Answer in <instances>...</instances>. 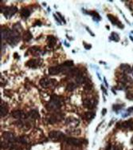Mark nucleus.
<instances>
[{"instance_id": "obj_1", "label": "nucleus", "mask_w": 133, "mask_h": 150, "mask_svg": "<svg viewBox=\"0 0 133 150\" xmlns=\"http://www.w3.org/2000/svg\"><path fill=\"white\" fill-rule=\"evenodd\" d=\"M20 39L19 37V34L18 32H17L15 30H10L8 31L7 34V41L9 44L12 45V46H15L17 43L18 42Z\"/></svg>"}, {"instance_id": "obj_2", "label": "nucleus", "mask_w": 133, "mask_h": 150, "mask_svg": "<svg viewBox=\"0 0 133 150\" xmlns=\"http://www.w3.org/2000/svg\"><path fill=\"white\" fill-rule=\"evenodd\" d=\"M60 107H61V101L59 99V97L56 96V95H53L51 97L50 102L46 105V108L49 110H56V109H58Z\"/></svg>"}, {"instance_id": "obj_3", "label": "nucleus", "mask_w": 133, "mask_h": 150, "mask_svg": "<svg viewBox=\"0 0 133 150\" xmlns=\"http://www.w3.org/2000/svg\"><path fill=\"white\" fill-rule=\"evenodd\" d=\"M2 12L6 16V18H10L14 14H15L18 11V8L16 7H3L1 9Z\"/></svg>"}, {"instance_id": "obj_4", "label": "nucleus", "mask_w": 133, "mask_h": 150, "mask_svg": "<svg viewBox=\"0 0 133 150\" xmlns=\"http://www.w3.org/2000/svg\"><path fill=\"white\" fill-rule=\"evenodd\" d=\"M64 70H65V66L64 64L58 66H52L49 69V74L50 75H57V74L62 73Z\"/></svg>"}, {"instance_id": "obj_5", "label": "nucleus", "mask_w": 133, "mask_h": 150, "mask_svg": "<svg viewBox=\"0 0 133 150\" xmlns=\"http://www.w3.org/2000/svg\"><path fill=\"white\" fill-rule=\"evenodd\" d=\"M66 142H67L69 145H73V146H80L81 145L84 141L81 139H79V138H73V137H70V138H68L66 140Z\"/></svg>"}, {"instance_id": "obj_6", "label": "nucleus", "mask_w": 133, "mask_h": 150, "mask_svg": "<svg viewBox=\"0 0 133 150\" xmlns=\"http://www.w3.org/2000/svg\"><path fill=\"white\" fill-rule=\"evenodd\" d=\"M49 137L53 140H61L65 137V135L60 131H51L49 134Z\"/></svg>"}, {"instance_id": "obj_7", "label": "nucleus", "mask_w": 133, "mask_h": 150, "mask_svg": "<svg viewBox=\"0 0 133 150\" xmlns=\"http://www.w3.org/2000/svg\"><path fill=\"white\" fill-rule=\"evenodd\" d=\"M2 137H3L4 139L7 141H8V142H14V141H16L15 136H14L12 132H3V134H2Z\"/></svg>"}, {"instance_id": "obj_8", "label": "nucleus", "mask_w": 133, "mask_h": 150, "mask_svg": "<svg viewBox=\"0 0 133 150\" xmlns=\"http://www.w3.org/2000/svg\"><path fill=\"white\" fill-rule=\"evenodd\" d=\"M96 102H94L92 99H84L83 100V105L85 108L88 109H92L96 105Z\"/></svg>"}, {"instance_id": "obj_9", "label": "nucleus", "mask_w": 133, "mask_h": 150, "mask_svg": "<svg viewBox=\"0 0 133 150\" xmlns=\"http://www.w3.org/2000/svg\"><path fill=\"white\" fill-rule=\"evenodd\" d=\"M47 41H48V46L50 48H53L54 46L56 45V42H57V39L55 37L52 36V35H49L47 37Z\"/></svg>"}, {"instance_id": "obj_10", "label": "nucleus", "mask_w": 133, "mask_h": 150, "mask_svg": "<svg viewBox=\"0 0 133 150\" xmlns=\"http://www.w3.org/2000/svg\"><path fill=\"white\" fill-rule=\"evenodd\" d=\"M39 61H37V60L36 59H31L30 60V61H28L27 63H26V65H27V66H29V67L30 68H36L37 66L39 65Z\"/></svg>"}, {"instance_id": "obj_11", "label": "nucleus", "mask_w": 133, "mask_h": 150, "mask_svg": "<svg viewBox=\"0 0 133 150\" xmlns=\"http://www.w3.org/2000/svg\"><path fill=\"white\" fill-rule=\"evenodd\" d=\"M0 111H1V117H5L6 115H7V112H8V109H7L5 103L1 104V109H0Z\"/></svg>"}, {"instance_id": "obj_12", "label": "nucleus", "mask_w": 133, "mask_h": 150, "mask_svg": "<svg viewBox=\"0 0 133 150\" xmlns=\"http://www.w3.org/2000/svg\"><path fill=\"white\" fill-rule=\"evenodd\" d=\"M58 121H60V115L59 114L53 115V116H52L51 117H50V119H49V123L50 124H54V123L58 122Z\"/></svg>"}, {"instance_id": "obj_13", "label": "nucleus", "mask_w": 133, "mask_h": 150, "mask_svg": "<svg viewBox=\"0 0 133 150\" xmlns=\"http://www.w3.org/2000/svg\"><path fill=\"white\" fill-rule=\"evenodd\" d=\"M12 116L16 118V119H20L23 117V112L21 110H16V111H13L12 112Z\"/></svg>"}, {"instance_id": "obj_14", "label": "nucleus", "mask_w": 133, "mask_h": 150, "mask_svg": "<svg viewBox=\"0 0 133 150\" xmlns=\"http://www.w3.org/2000/svg\"><path fill=\"white\" fill-rule=\"evenodd\" d=\"M120 69L122 70L123 71L126 72V73H131L132 72V70L131 69V66L128 64H122L120 66Z\"/></svg>"}, {"instance_id": "obj_15", "label": "nucleus", "mask_w": 133, "mask_h": 150, "mask_svg": "<svg viewBox=\"0 0 133 150\" xmlns=\"http://www.w3.org/2000/svg\"><path fill=\"white\" fill-rule=\"evenodd\" d=\"M132 125H133L132 121H126V122H124L121 124V126L124 129H131L132 127Z\"/></svg>"}, {"instance_id": "obj_16", "label": "nucleus", "mask_w": 133, "mask_h": 150, "mask_svg": "<svg viewBox=\"0 0 133 150\" xmlns=\"http://www.w3.org/2000/svg\"><path fill=\"white\" fill-rule=\"evenodd\" d=\"M50 81L51 80L49 81L47 78H42L41 81H40V85H41L43 88H47L49 86V85H50Z\"/></svg>"}, {"instance_id": "obj_17", "label": "nucleus", "mask_w": 133, "mask_h": 150, "mask_svg": "<svg viewBox=\"0 0 133 150\" xmlns=\"http://www.w3.org/2000/svg\"><path fill=\"white\" fill-rule=\"evenodd\" d=\"M21 15L24 18H28L29 16L30 15V11L27 8H23L21 10Z\"/></svg>"}, {"instance_id": "obj_18", "label": "nucleus", "mask_w": 133, "mask_h": 150, "mask_svg": "<svg viewBox=\"0 0 133 150\" xmlns=\"http://www.w3.org/2000/svg\"><path fill=\"white\" fill-rule=\"evenodd\" d=\"M109 38L112 41H115V42H119L120 41V37L118 35V34H116L115 32H112L111 34V36L109 37Z\"/></svg>"}, {"instance_id": "obj_19", "label": "nucleus", "mask_w": 133, "mask_h": 150, "mask_svg": "<svg viewBox=\"0 0 133 150\" xmlns=\"http://www.w3.org/2000/svg\"><path fill=\"white\" fill-rule=\"evenodd\" d=\"M23 38H24L25 41H30V40L32 38V34L30 32V31H26L23 34Z\"/></svg>"}, {"instance_id": "obj_20", "label": "nucleus", "mask_w": 133, "mask_h": 150, "mask_svg": "<svg viewBox=\"0 0 133 150\" xmlns=\"http://www.w3.org/2000/svg\"><path fill=\"white\" fill-rule=\"evenodd\" d=\"M85 117L86 119L89 120V121L92 120L95 117V112H87L85 114Z\"/></svg>"}, {"instance_id": "obj_21", "label": "nucleus", "mask_w": 133, "mask_h": 150, "mask_svg": "<svg viewBox=\"0 0 133 150\" xmlns=\"http://www.w3.org/2000/svg\"><path fill=\"white\" fill-rule=\"evenodd\" d=\"M108 18L112 22V23L113 24V25H118V23H117V19L115 18V17H114L113 15H112V14H108Z\"/></svg>"}, {"instance_id": "obj_22", "label": "nucleus", "mask_w": 133, "mask_h": 150, "mask_svg": "<svg viewBox=\"0 0 133 150\" xmlns=\"http://www.w3.org/2000/svg\"><path fill=\"white\" fill-rule=\"evenodd\" d=\"M29 116H30L31 118H34V119H35V118L39 117V114H38V112H37V111L32 110V111H30V112H29Z\"/></svg>"}, {"instance_id": "obj_23", "label": "nucleus", "mask_w": 133, "mask_h": 150, "mask_svg": "<svg viewBox=\"0 0 133 150\" xmlns=\"http://www.w3.org/2000/svg\"><path fill=\"white\" fill-rule=\"evenodd\" d=\"M75 88H76V85H75L74 83H69V84L67 85V86H66V89H67L68 91H73Z\"/></svg>"}, {"instance_id": "obj_24", "label": "nucleus", "mask_w": 133, "mask_h": 150, "mask_svg": "<svg viewBox=\"0 0 133 150\" xmlns=\"http://www.w3.org/2000/svg\"><path fill=\"white\" fill-rule=\"evenodd\" d=\"M73 122L79 124V122H78L77 120L75 119V118H73V117H68L67 119H66V121H65L66 124H70V123H73Z\"/></svg>"}, {"instance_id": "obj_25", "label": "nucleus", "mask_w": 133, "mask_h": 150, "mask_svg": "<svg viewBox=\"0 0 133 150\" xmlns=\"http://www.w3.org/2000/svg\"><path fill=\"white\" fill-rule=\"evenodd\" d=\"M89 14L92 15L94 18H97L98 20H100V17L99 15V14H98L97 12H96V11H91V12H89Z\"/></svg>"}, {"instance_id": "obj_26", "label": "nucleus", "mask_w": 133, "mask_h": 150, "mask_svg": "<svg viewBox=\"0 0 133 150\" xmlns=\"http://www.w3.org/2000/svg\"><path fill=\"white\" fill-rule=\"evenodd\" d=\"M64 65L66 66V67H70V66H73V62L70 61V60H69V61H66V62H64Z\"/></svg>"}, {"instance_id": "obj_27", "label": "nucleus", "mask_w": 133, "mask_h": 150, "mask_svg": "<svg viewBox=\"0 0 133 150\" xmlns=\"http://www.w3.org/2000/svg\"><path fill=\"white\" fill-rule=\"evenodd\" d=\"M126 97H127L128 99H129V100L133 101V93H132V92H129V93L127 94Z\"/></svg>"}, {"instance_id": "obj_28", "label": "nucleus", "mask_w": 133, "mask_h": 150, "mask_svg": "<svg viewBox=\"0 0 133 150\" xmlns=\"http://www.w3.org/2000/svg\"><path fill=\"white\" fill-rule=\"evenodd\" d=\"M19 141L22 144H27V137H22L19 138Z\"/></svg>"}, {"instance_id": "obj_29", "label": "nucleus", "mask_w": 133, "mask_h": 150, "mask_svg": "<svg viewBox=\"0 0 133 150\" xmlns=\"http://www.w3.org/2000/svg\"><path fill=\"white\" fill-rule=\"evenodd\" d=\"M83 45H84V47H85V48L86 49V50H90V49L92 48V45H90V44H87V43L84 42Z\"/></svg>"}, {"instance_id": "obj_30", "label": "nucleus", "mask_w": 133, "mask_h": 150, "mask_svg": "<svg viewBox=\"0 0 133 150\" xmlns=\"http://www.w3.org/2000/svg\"><path fill=\"white\" fill-rule=\"evenodd\" d=\"M122 109V105H113V109L114 110H119V109Z\"/></svg>"}, {"instance_id": "obj_31", "label": "nucleus", "mask_w": 133, "mask_h": 150, "mask_svg": "<svg viewBox=\"0 0 133 150\" xmlns=\"http://www.w3.org/2000/svg\"><path fill=\"white\" fill-rule=\"evenodd\" d=\"M57 15H58V16L60 17V19H62V22H64V23L65 24V23H66V21H65V19H64V17H63V16H62V14H61L59 12H57Z\"/></svg>"}, {"instance_id": "obj_32", "label": "nucleus", "mask_w": 133, "mask_h": 150, "mask_svg": "<svg viewBox=\"0 0 133 150\" xmlns=\"http://www.w3.org/2000/svg\"><path fill=\"white\" fill-rule=\"evenodd\" d=\"M53 17H54V19H55L57 20V22H58V24H62V23H61V22H61V20H60V19H59L58 18H57V15H56L55 14H53Z\"/></svg>"}, {"instance_id": "obj_33", "label": "nucleus", "mask_w": 133, "mask_h": 150, "mask_svg": "<svg viewBox=\"0 0 133 150\" xmlns=\"http://www.w3.org/2000/svg\"><path fill=\"white\" fill-rule=\"evenodd\" d=\"M86 30H87V31H88V32H89V34H91V35H92V37H94V36H95V34H94L93 33H92V31H91L90 30H89V27H86Z\"/></svg>"}, {"instance_id": "obj_34", "label": "nucleus", "mask_w": 133, "mask_h": 150, "mask_svg": "<svg viewBox=\"0 0 133 150\" xmlns=\"http://www.w3.org/2000/svg\"><path fill=\"white\" fill-rule=\"evenodd\" d=\"M34 26H42V22H40V21H37V22H36V23L34 24Z\"/></svg>"}, {"instance_id": "obj_35", "label": "nucleus", "mask_w": 133, "mask_h": 150, "mask_svg": "<svg viewBox=\"0 0 133 150\" xmlns=\"http://www.w3.org/2000/svg\"><path fill=\"white\" fill-rule=\"evenodd\" d=\"M101 89H102V90H103L104 92H105V94H107V91H106V89H105V88H104V85H101Z\"/></svg>"}, {"instance_id": "obj_36", "label": "nucleus", "mask_w": 133, "mask_h": 150, "mask_svg": "<svg viewBox=\"0 0 133 150\" xmlns=\"http://www.w3.org/2000/svg\"><path fill=\"white\" fill-rule=\"evenodd\" d=\"M113 150H121V148H120L119 146H115Z\"/></svg>"}, {"instance_id": "obj_37", "label": "nucleus", "mask_w": 133, "mask_h": 150, "mask_svg": "<svg viewBox=\"0 0 133 150\" xmlns=\"http://www.w3.org/2000/svg\"><path fill=\"white\" fill-rule=\"evenodd\" d=\"M106 112H107V109H103V110H102V115H105V114H106Z\"/></svg>"}, {"instance_id": "obj_38", "label": "nucleus", "mask_w": 133, "mask_h": 150, "mask_svg": "<svg viewBox=\"0 0 133 150\" xmlns=\"http://www.w3.org/2000/svg\"><path fill=\"white\" fill-rule=\"evenodd\" d=\"M111 149H112L111 145H108V146H107V148L105 149V150H111Z\"/></svg>"}, {"instance_id": "obj_39", "label": "nucleus", "mask_w": 133, "mask_h": 150, "mask_svg": "<svg viewBox=\"0 0 133 150\" xmlns=\"http://www.w3.org/2000/svg\"><path fill=\"white\" fill-rule=\"evenodd\" d=\"M14 57H15L16 58H18V57H19L18 56V54H17V53H15V54H14Z\"/></svg>"}, {"instance_id": "obj_40", "label": "nucleus", "mask_w": 133, "mask_h": 150, "mask_svg": "<svg viewBox=\"0 0 133 150\" xmlns=\"http://www.w3.org/2000/svg\"><path fill=\"white\" fill-rule=\"evenodd\" d=\"M104 81H105V83L106 86H108V83H107V82H106V78H105V77H104Z\"/></svg>"}, {"instance_id": "obj_41", "label": "nucleus", "mask_w": 133, "mask_h": 150, "mask_svg": "<svg viewBox=\"0 0 133 150\" xmlns=\"http://www.w3.org/2000/svg\"><path fill=\"white\" fill-rule=\"evenodd\" d=\"M129 38H130V39H131L132 41L133 42V38H132V36H131V35H130V36H129Z\"/></svg>"}, {"instance_id": "obj_42", "label": "nucleus", "mask_w": 133, "mask_h": 150, "mask_svg": "<svg viewBox=\"0 0 133 150\" xmlns=\"http://www.w3.org/2000/svg\"><path fill=\"white\" fill-rule=\"evenodd\" d=\"M65 45L66 46V47H69V44H67V43H66V42H65Z\"/></svg>"}, {"instance_id": "obj_43", "label": "nucleus", "mask_w": 133, "mask_h": 150, "mask_svg": "<svg viewBox=\"0 0 133 150\" xmlns=\"http://www.w3.org/2000/svg\"><path fill=\"white\" fill-rule=\"evenodd\" d=\"M131 143H132V144H133V137H132V140H131Z\"/></svg>"}, {"instance_id": "obj_44", "label": "nucleus", "mask_w": 133, "mask_h": 150, "mask_svg": "<svg viewBox=\"0 0 133 150\" xmlns=\"http://www.w3.org/2000/svg\"><path fill=\"white\" fill-rule=\"evenodd\" d=\"M97 76H98V77H99V79L100 80V74H97Z\"/></svg>"}, {"instance_id": "obj_45", "label": "nucleus", "mask_w": 133, "mask_h": 150, "mask_svg": "<svg viewBox=\"0 0 133 150\" xmlns=\"http://www.w3.org/2000/svg\"><path fill=\"white\" fill-rule=\"evenodd\" d=\"M132 34H133V31H132Z\"/></svg>"}, {"instance_id": "obj_46", "label": "nucleus", "mask_w": 133, "mask_h": 150, "mask_svg": "<svg viewBox=\"0 0 133 150\" xmlns=\"http://www.w3.org/2000/svg\"><path fill=\"white\" fill-rule=\"evenodd\" d=\"M132 73H133V69H132Z\"/></svg>"}]
</instances>
